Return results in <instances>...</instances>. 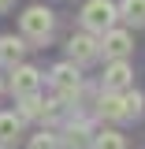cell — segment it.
I'll return each mask as SVG.
<instances>
[{"instance_id":"cell-1","label":"cell","mask_w":145,"mask_h":149,"mask_svg":"<svg viewBox=\"0 0 145 149\" xmlns=\"http://www.w3.org/2000/svg\"><path fill=\"white\" fill-rule=\"evenodd\" d=\"M19 26H22V34L30 37V41H49V34H52V11L41 8V4H34V8L22 11Z\"/></svg>"},{"instance_id":"cell-2","label":"cell","mask_w":145,"mask_h":149,"mask_svg":"<svg viewBox=\"0 0 145 149\" xmlns=\"http://www.w3.org/2000/svg\"><path fill=\"white\" fill-rule=\"evenodd\" d=\"M115 8H112L108 0H89L86 8H82V22L89 26L93 34H104V30H112V22H115Z\"/></svg>"},{"instance_id":"cell-3","label":"cell","mask_w":145,"mask_h":149,"mask_svg":"<svg viewBox=\"0 0 145 149\" xmlns=\"http://www.w3.org/2000/svg\"><path fill=\"white\" fill-rule=\"evenodd\" d=\"M37 82H41L37 67H30V63H15V74H11V90H15L19 97H30V93H37Z\"/></svg>"},{"instance_id":"cell-4","label":"cell","mask_w":145,"mask_h":149,"mask_svg":"<svg viewBox=\"0 0 145 149\" xmlns=\"http://www.w3.org/2000/svg\"><path fill=\"white\" fill-rule=\"evenodd\" d=\"M104 86H108V93L130 90V63L127 60H112V67L104 71Z\"/></svg>"},{"instance_id":"cell-5","label":"cell","mask_w":145,"mask_h":149,"mask_svg":"<svg viewBox=\"0 0 145 149\" xmlns=\"http://www.w3.org/2000/svg\"><path fill=\"white\" fill-rule=\"evenodd\" d=\"M52 86L60 90V97H74L78 93V71H74V63L52 67Z\"/></svg>"},{"instance_id":"cell-6","label":"cell","mask_w":145,"mask_h":149,"mask_svg":"<svg viewBox=\"0 0 145 149\" xmlns=\"http://www.w3.org/2000/svg\"><path fill=\"white\" fill-rule=\"evenodd\" d=\"M130 49H134V45H130V34H127V30H104V56H112V60H127Z\"/></svg>"},{"instance_id":"cell-7","label":"cell","mask_w":145,"mask_h":149,"mask_svg":"<svg viewBox=\"0 0 145 149\" xmlns=\"http://www.w3.org/2000/svg\"><path fill=\"white\" fill-rule=\"evenodd\" d=\"M67 52H71V60H78V63H89V60H97L101 45H97V41H93L89 34H78V37H71Z\"/></svg>"},{"instance_id":"cell-8","label":"cell","mask_w":145,"mask_h":149,"mask_svg":"<svg viewBox=\"0 0 145 149\" xmlns=\"http://www.w3.org/2000/svg\"><path fill=\"white\" fill-rule=\"evenodd\" d=\"M67 149H89L93 146V130H89V123H71V127L63 130V138H60Z\"/></svg>"},{"instance_id":"cell-9","label":"cell","mask_w":145,"mask_h":149,"mask_svg":"<svg viewBox=\"0 0 145 149\" xmlns=\"http://www.w3.org/2000/svg\"><path fill=\"white\" fill-rule=\"evenodd\" d=\"M19 130H22V119L11 116V112H0V146H15Z\"/></svg>"},{"instance_id":"cell-10","label":"cell","mask_w":145,"mask_h":149,"mask_svg":"<svg viewBox=\"0 0 145 149\" xmlns=\"http://www.w3.org/2000/svg\"><path fill=\"white\" fill-rule=\"evenodd\" d=\"M22 41L19 37H0V63H8V67H15L19 60H22Z\"/></svg>"},{"instance_id":"cell-11","label":"cell","mask_w":145,"mask_h":149,"mask_svg":"<svg viewBox=\"0 0 145 149\" xmlns=\"http://www.w3.org/2000/svg\"><path fill=\"white\" fill-rule=\"evenodd\" d=\"M119 15L134 22V26H145V0H123L119 4Z\"/></svg>"},{"instance_id":"cell-12","label":"cell","mask_w":145,"mask_h":149,"mask_svg":"<svg viewBox=\"0 0 145 149\" xmlns=\"http://www.w3.org/2000/svg\"><path fill=\"white\" fill-rule=\"evenodd\" d=\"M142 104H145V97L138 90H123V119H138L142 116Z\"/></svg>"},{"instance_id":"cell-13","label":"cell","mask_w":145,"mask_h":149,"mask_svg":"<svg viewBox=\"0 0 145 149\" xmlns=\"http://www.w3.org/2000/svg\"><path fill=\"white\" fill-rule=\"evenodd\" d=\"M101 116L123 119V93H104V97H101Z\"/></svg>"},{"instance_id":"cell-14","label":"cell","mask_w":145,"mask_h":149,"mask_svg":"<svg viewBox=\"0 0 145 149\" xmlns=\"http://www.w3.org/2000/svg\"><path fill=\"white\" fill-rule=\"evenodd\" d=\"M93 146H97V149H127V142H123L119 130H104V134L93 138Z\"/></svg>"},{"instance_id":"cell-15","label":"cell","mask_w":145,"mask_h":149,"mask_svg":"<svg viewBox=\"0 0 145 149\" xmlns=\"http://www.w3.org/2000/svg\"><path fill=\"white\" fill-rule=\"evenodd\" d=\"M22 116H45V101H37L34 93L22 97Z\"/></svg>"},{"instance_id":"cell-16","label":"cell","mask_w":145,"mask_h":149,"mask_svg":"<svg viewBox=\"0 0 145 149\" xmlns=\"http://www.w3.org/2000/svg\"><path fill=\"white\" fill-rule=\"evenodd\" d=\"M30 149H56V134H49V130H45V134H37L34 142H30Z\"/></svg>"},{"instance_id":"cell-17","label":"cell","mask_w":145,"mask_h":149,"mask_svg":"<svg viewBox=\"0 0 145 149\" xmlns=\"http://www.w3.org/2000/svg\"><path fill=\"white\" fill-rule=\"evenodd\" d=\"M8 8H11V0H0V11H8Z\"/></svg>"}]
</instances>
